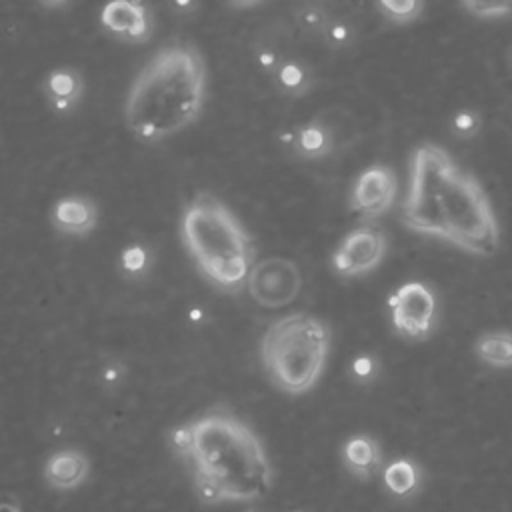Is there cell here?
Masks as SVG:
<instances>
[{"instance_id":"1","label":"cell","mask_w":512,"mask_h":512,"mask_svg":"<svg viewBox=\"0 0 512 512\" xmlns=\"http://www.w3.org/2000/svg\"><path fill=\"white\" fill-rule=\"evenodd\" d=\"M402 222L412 232L440 238L480 258L496 254L500 246V224L486 190L434 142L412 152Z\"/></svg>"},{"instance_id":"2","label":"cell","mask_w":512,"mask_h":512,"mask_svg":"<svg viewBox=\"0 0 512 512\" xmlns=\"http://www.w3.org/2000/svg\"><path fill=\"white\" fill-rule=\"evenodd\" d=\"M168 446L206 504L252 502L274 484L260 436L230 408L212 406L176 424L168 432Z\"/></svg>"},{"instance_id":"3","label":"cell","mask_w":512,"mask_h":512,"mask_svg":"<svg viewBox=\"0 0 512 512\" xmlns=\"http://www.w3.org/2000/svg\"><path fill=\"white\" fill-rule=\"evenodd\" d=\"M206 94L202 52L184 40L168 42L134 76L124 100V122L144 142L166 140L200 118Z\"/></svg>"},{"instance_id":"4","label":"cell","mask_w":512,"mask_h":512,"mask_svg":"<svg viewBox=\"0 0 512 512\" xmlns=\"http://www.w3.org/2000/svg\"><path fill=\"white\" fill-rule=\"evenodd\" d=\"M182 246L202 278L220 292L246 288L254 266V244L234 210L208 190H198L182 208Z\"/></svg>"},{"instance_id":"5","label":"cell","mask_w":512,"mask_h":512,"mask_svg":"<svg viewBox=\"0 0 512 512\" xmlns=\"http://www.w3.org/2000/svg\"><path fill=\"white\" fill-rule=\"evenodd\" d=\"M330 340V326L310 312H290L272 320L258 344L266 378L284 394H306L324 374Z\"/></svg>"},{"instance_id":"6","label":"cell","mask_w":512,"mask_h":512,"mask_svg":"<svg viewBox=\"0 0 512 512\" xmlns=\"http://www.w3.org/2000/svg\"><path fill=\"white\" fill-rule=\"evenodd\" d=\"M246 290L258 306L278 310L298 298L302 290V272L292 258L266 256L250 268Z\"/></svg>"},{"instance_id":"7","label":"cell","mask_w":512,"mask_h":512,"mask_svg":"<svg viewBox=\"0 0 512 512\" xmlns=\"http://www.w3.org/2000/svg\"><path fill=\"white\" fill-rule=\"evenodd\" d=\"M388 308L392 326L398 334L410 340H424L434 328L438 302L428 284L410 280L390 294Z\"/></svg>"},{"instance_id":"8","label":"cell","mask_w":512,"mask_h":512,"mask_svg":"<svg viewBox=\"0 0 512 512\" xmlns=\"http://www.w3.org/2000/svg\"><path fill=\"white\" fill-rule=\"evenodd\" d=\"M386 254V236L374 224L352 228L332 252V270L342 278H358L380 266Z\"/></svg>"},{"instance_id":"9","label":"cell","mask_w":512,"mask_h":512,"mask_svg":"<svg viewBox=\"0 0 512 512\" xmlns=\"http://www.w3.org/2000/svg\"><path fill=\"white\" fill-rule=\"evenodd\" d=\"M398 192V178L386 164H372L364 168L350 190V210L362 218H378L386 214Z\"/></svg>"},{"instance_id":"10","label":"cell","mask_w":512,"mask_h":512,"mask_svg":"<svg viewBox=\"0 0 512 512\" xmlns=\"http://www.w3.org/2000/svg\"><path fill=\"white\" fill-rule=\"evenodd\" d=\"M102 28L128 44H142L150 40L154 30V20L142 2L114 0L100 10Z\"/></svg>"},{"instance_id":"11","label":"cell","mask_w":512,"mask_h":512,"mask_svg":"<svg viewBox=\"0 0 512 512\" xmlns=\"http://www.w3.org/2000/svg\"><path fill=\"white\" fill-rule=\"evenodd\" d=\"M98 216V206L90 196L66 194L54 202L50 222L60 234L80 238L96 230Z\"/></svg>"},{"instance_id":"12","label":"cell","mask_w":512,"mask_h":512,"mask_svg":"<svg viewBox=\"0 0 512 512\" xmlns=\"http://www.w3.org/2000/svg\"><path fill=\"white\" fill-rule=\"evenodd\" d=\"M40 90L56 114H70L82 102L86 82L74 66H58L42 78Z\"/></svg>"},{"instance_id":"13","label":"cell","mask_w":512,"mask_h":512,"mask_svg":"<svg viewBox=\"0 0 512 512\" xmlns=\"http://www.w3.org/2000/svg\"><path fill=\"white\" fill-rule=\"evenodd\" d=\"M42 474L46 484L54 490H76L88 480L90 460L78 448H60L46 458Z\"/></svg>"},{"instance_id":"14","label":"cell","mask_w":512,"mask_h":512,"mask_svg":"<svg viewBox=\"0 0 512 512\" xmlns=\"http://www.w3.org/2000/svg\"><path fill=\"white\" fill-rule=\"evenodd\" d=\"M344 468L358 480H372L384 468L380 442L370 434H354L342 446Z\"/></svg>"},{"instance_id":"15","label":"cell","mask_w":512,"mask_h":512,"mask_svg":"<svg viewBox=\"0 0 512 512\" xmlns=\"http://www.w3.org/2000/svg\"><path fill=\"white\" fill-rule=\"evenodd\" d=\"M288 144L302 160H322L332 154L336 140L332 128L320 118H314L296 126L288 136Z\"/></svg>"},{"instance_id":"16","label":"cell","mask_w":512,"mask_h":512,"mask_svg":"<svg viewBox=\"0 0 512 512\" xmlns=\"http://www.w3.org/2000/svg\"><path fill=\"white\" fill-rule=\"evenodd\" d=\"M272 82L280 94L288 98H302L314 88L316 74L306 60L286 56V60L272 74Z\"/></svg>"},{"instance_id":"17","label":"cell","mask_w":512,"mask_h":512,"mask_svg":"<svg viewBox=\"0 0 512 512\" xmlns=\"http://www.w3.org/2000/svg\"><path fill=\"white\" fill-rule=\"evenodd\" d=\"M382 482L396 498H410L422 484L420 466L410 458H396L382 468Z\"/></svg>"},{"instance_id":"18","label":"cell","mask_w":512,"mask_h":512,"mask_svg":"<svg viewBox=\"0 0 512 512\" xmlns=\"http://www.w3.org/2000/svg\"><path fill=\"white\" fill-rule=\"evenodd\" d=\"M474 352L492 368H512V332L490 330L480 334L474 344Z\"/></svg>"},{"instance_id":"19","label":"cell","mask_w":512,"mask_h":512,"mask_svg":"<svg viewBox=\"0 0 512 512\" xmlns=\"http://www.w3.org/2000/svg\"><path fill=\"white\" fill-rule=\"evenodd\" d=\"M294 22L302 34L322 38L332 16L324 4H302L294 10Z\"/></svg>"},{"instance_id":"20","label":"cell","mask_w":512,"mask_h":512,"mask_svg":"<svg viewBox=\"0 0 512 512\" xmlns=\"http://www.w3.org/2000/svg\"><path fill=\"white\" fill-rule=\"evenodd\" d=\"M380 16L392 24H410L422 16L424 2L420 0H380L376 4Z\"/></svg>"},{"instance_id":"21","label":"cell","mask_w":512,"mask_h":512,"mask_svg":"<svg viewBox=\"0 0 512 512\" xmlns=\"http://www.w3.org/2000/svg\"><path fill=\"white\" fill-rule=\"evenodd\" d=\"M322 40L332 50L350 48L356 40V26L346 18H332V22L328 24Z\"/></svg>"},{"instance_id":"22","label":"cell","mask_w":512,"mask_h":512,"mask_svg":"<svg viewBox=\"0 0 512 512\" xmlns=\"http://www.w3.org/2000/svg\"><path fill=\"white\" fill-rule=\"evenodd\" d=\"M350 378L360 384V386H368L372 384L378 374H380V360L372 354V352H360L352 358L350 366H348Z\"/></svg>"},{"instance_id":"23","label":"cell","mask_w":512,"mask_h":512,"mask_svg":"<svg viewBox=\"0 0 512 512\" xmlns=\"http://www.w3.org/2000/svg\"><path fill=\"white\" fill-rule=\"evenodd\" d=\"M482 128V116L474 108H460L450 118V130L456 138L468 140L474 138Z\"/></svg>"},{"instance_id":"24","label":"cell","mask_w":512,"mask_h":512,"mask_svg":"<svg viewBox=\"0 0 512 512\" xmlns=\"http://www.w3.org/2000/svg\"><path fill=\"white\" fill-rule=\"evenodd\" d=\"M462 10H466L474 18L482 20H498L506 18L512 14V2H484V0H472V2H462Z\"/></svg>"},{"instance_id":"25","label":"cell","mask_w":512,"mask_h":512,"mask_svg":"<svg viewBox=\"0 0 512 512\" xmlns=\"http://www.w3.org/2000/svg\"><path fill=\"white\" fill-rule=\"evenodd\" d=\"M148 264H150V254L140 244H132V246L124 248L120 254V266H122L124 274H130V276L142 274L144 270H148Z\"/></svg>"},{"instance_id":"26","label":"cell","mask_w":512,"mask_h":512,"mask_svg":"<svg viewBox=\"0 0 512 512\" xmlns=\"http://www.w3.org/2000/svg\"><path fill=\"white\" fill-rule=\"evenodd\" d=\"M286 60V56L282 54V50H278L276 44H264L256 50V62L258 66L266 72V74H274L278 70V66Z\"/></svg>"},{"instance_id":"27","label":"cell","mask_w":512,"mask_h":512,"mask_svg":"<svg viewBox=\"0 0 512 512\" xmlns=\"http://www.w3.org/2000/svg\"><path fill=\"white\" fill-rule=\"evenodd\" d=\"M0 512H22V508L16 502L0 500Z\"/></svg>"},{"instance_id":"28","label":"cell","mask_w":512,"mask_h":512,"mask_svg":"<svg viewBox=\"0 0 512 512\" xmlns=\"http://www.w3.org/2000/svg\"><path fill=\"white\" fill-rule=\"evenodd\" d=\"M118 378H120V372H118V370H110V368L104 370V380H106V382H116Z\"/></svg>"}]
</instances>
